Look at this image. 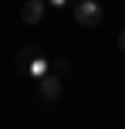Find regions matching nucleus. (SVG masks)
<instances>
[{
  "instance_id": "nucleus-4",
  "label": "nucleus",
  "mask_w": 125,
  "mask_h": 129,
  "mask_svg": "<svg viewBox=\"0 0 125 129\" xmlns=\"http://www.w3.org/2000/svg\"><path fill=\"white\" fill-rule=\"evenodd\" d=\"M44 0H24V7H20V20L24 24H37L41 17H44Z\"/></svg>"
},
{
  "instance_id": "nucleus-6",
  "label": "nucleus",
  "mask_w": 125,
  "mask_h": 129,
  "mask_svg": "<svg viewBox=\"0 0 125 129\" xmlns=\"http://www.w3.org/2000/svg\"><path fill=\"white\" fill-rule=\"evenodd\" d=\"M47 4H51V7H74L78 0H47Z\"/></svg>"
},
{
  "instance_id": "nucleus-5",
  "label": "nucleus",
  "mask_w": 125,
  "mask_h": 129,
  "mask_svg": "<svg viewBox=\"0 0 125 129\" xmlns=\"http://www.w3.org/2000/svg\"><path fill=\"white\" fill-rule=\"evenodd\" d=\"M68 68H71L68 58H51V71H54V75H68Z\"/></svg>"
},
{
  "instance_id": "nucleus-2",
  "label": "nucleus",
  "mask_w": 125,
  "mask_h": 129,
  "mask_svg": "<svg viewBox=\"0 0 125 129\" xmlns=\"http://www.w3.org/2000/svg\"><path fill=\"white\" fill-rule=\"evenodd\" d=\"M101 17H105V10H101L98 0H78V4H74V20H78L81 27H98Z\"/></svg>"
},
{
  "instance_id": "nucleus-1",
  "label": "nucleus",
  "mask_w": 125,
  "mask_h": 129,
  "mask_svg": "<svg viewBox=\"0 0 125 129\" xmlns=\"http://www.w3.org/2000/svg\"><path fill=\"white\" fill-rule=\"evenodd\" d=\"M14 64H17L27 78H34V82L44 78V75H51V58L44 54L41 44H27L24 51H17V61H14Z\"/></svg>"
},
{
  "instance_id": "nucleus-3",
  "label": "nucleus",
  "mask_w": 125,
  "mask_h": 129,
  "mask_svg": "<svg viewBox=\"0 0 125 129\" xmlns=\"http://www.w3.org/2000/svg\"><path fill=\"white\" fill-rule=\"evenodd\" d=\"M37 95L44 99V102H58L61 99V75H44V78H37Z\"/></svg>"
},
{
  "instance_id": "nucleus-7",
  "label": "nucleus",
  "mask_w": 125,
  "mask_h": 129,
  "mask_svg": "<svg viewBox=\"0 0 125 129\" xmlns=\"http://www.w3.org/2000/svg\"><path fill=\"white\" fill-rule=\"evenodd\" d=\"M118 48H122V51H125V31L118 34Z\"/></svg>"
}]
</instances>
